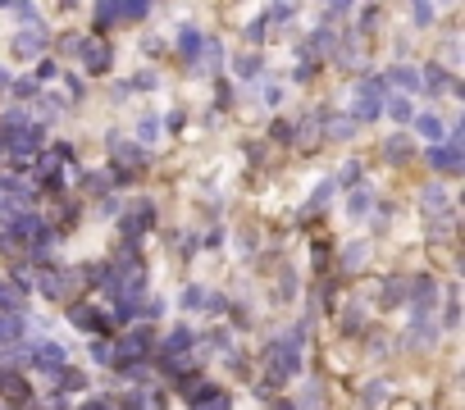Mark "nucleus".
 <instances>
[{"label":"nucleus","mask_w":465,"mask_h":410,"mask_svg":"<svg viewBox=\"0 0 465 410\" xmlns=\"http://www.w3.org/2000/svg\"><path fill=\"white\" fill-rule=\"evenodd\" d=\"M379 114H383V87L369 78V82L356 91V100H351V119H356V123H369V119H379Z\"/></svg>","instance_id":"1"},{"label":"nucleus","mask_w":465,"mask_h":410,"mask_svg":"<svg viewBox=\"0 0 465 410\" xmlns=\"http://www.w3.org/2000/svg\"><path fill=\"white\" fill-rule=\"evenodd\" d=\"M28 365L46 369V374H60V369H69V351L60 342H37V346H28Z\"/></svg>","instance_id":"2"},{"label":"nucleus","mask_w":465,"mask_h":410,"mask_svg":"<svg viewBox=\"0 0 465 410\" xmlns=\"http://www.w3.org/2000/svg\"><path fill=\"white\" fill-rule=\"evenodd\" d=\"M0 146H5V151H14V155L37 151V146H42V123H19V128L0 132Z\"/></svg>","instance_id":"3"},{"label":"nucleus","mask_w":465,"mask_h":410,"mask_svg":"<svg viewBox=\"0 0 465 410\" xmlns=\"http://www.w3.org/2000/svg\"><path fill=\"white\" fill-rule=\"evenodd\" d=\"M151 14V5H114V0H105V5H96V28H119L123 19H146Z\"/></svg>","instance_id":"4"},{"label":"nucleus","mask_w":465,"mask_h":410,"mask_svg":"<svg viewBox=\"0 0 465 410\" xmlns=\"http://www.w3.org/2000/svg\"><path fill=\"white\" fill-rule=\"evenodd\" d=\"M119 356H114V365H137L146 351H151V328H137V333H128L119 346H114Z\"/></svg>","instance_id":"5"},{"label":"nucleus","mask_w":465,"mask_h":410,"mask_svg":"<svg viewBox=\"0 0 465 410\" xmlns=\"http://www.w3.org/2000/svg\"><path fill=\"white\" fill-rule=\"evenodd\" d=\"M109 151H114V164H119V178H128L132 169H141V164H146V151H141L137 141H109Z\"/></svg>","instance_id":"6"},{"label":"nucleus","mask_w":465,"mask_h":410,"mask_svg":"<svg viewBox=\"0 0 465 410\" xmlns=\"http://www.w3.org/2000/svg\"><path fill=\"white\" fill-rule=\"evenodd\" d=\"M73 51L82 55V64L91 69V73H105L109 69V46L105 42H91V37H87V42H73Z\"/></svg>","instance_id":"7"},{"label":"nucleus","mask_w":465,"mask_h":410,"mask_svg":"<svg viewBox=\"0 0 465 410\" xmlns=\"http://www.w3.org/2000/svg\"><path fill=\"white\" fill-rule=\"evenodd\" d=\"M292 342H297V337H288V342H279V346H274V356H270L274 374H283V378L301 369V356H297V346H292Z\"/></svg>","instance_id":"8"},{"label":"nucleus","mask_w":465,"mask_h":410,"mask_svg":"<svg viewBox=\"0 0 465 410\" xmlns=\"http://www.w3.org/2000/svg\"><path fill=\"white\" fill-rule=\"evenodd\" d=\"M23 305H28V292H23L19 283L0 278V314H19Z\"/></svg>","instance_id":"9"},{"label":"nucleus","mask_w":465,"mask_h":410,"mask_svg":"<svg viewBox=\"0 0 465 410\" xmlns=\"http://www.w3.org/2000/svg\"><path fill=\"white\" fill-rule=\"evenodd\" d=\"M187 346H192V333H187V328H173V333L160 342V351H164V365H173V360H183V356H187Z\"/></svg>","instance_id":"10"},{"label":"nucleus","mask_w":465,"mask_h":410,"mask_svg":"<svg viewBox=\"0 0 465 410\" xmlns=\"http://www.w3.org/2000/svg\"><path fill=\"white\" fill-rule=\"evenodd\" d=\"M69 319H73L82 333H100V328H105V314H100L96 305H73V310H69Z\"/></svg>","instance_id":"11"},{"label":"nucleus","mask_w":465,"mask_h":410,"mask_svg":"<svg viewBox=\"0 0 465 410\" xmlns=\"http://www.w3.org/2000/svg\"><path fill=\"white\" fill-rule=\"evenodd\" d=\"M429 164L433 169H443V173H461V151H456V146H433Z\"/></svg>","instance_id":"12"},{"label":"nucleus","mask_w":465,"mask_h":410,"mask_svg":"<svg viewBox=\"0 0 465 410\" xmlns=\"http://www.w3.org/2000/svg\"><path fill=\"white\" fill-rule=\"evenodd\" d=\"M151 219H155L151 201H137V205H132V215L123 219V233H128V238H132V233H141V228H151Z\"/></svg>","instance_id":"13"},{"label":"nucleus","mask_w":465,"mask_h":410,"mask_svg":"<svg viewBox=\"0 0 465 410\" xmlns=\"http://www.w3.org/2000/svg\"><path fill=\"white\" fill-rule=\"evenodd\" d=\"M201 46H206V33H201V28H183V33H178V55H183V60H196Z\"/></svg>","instance_id":"14"},{"label":"nucleus","mask_w":465,"mask_h":410,"mask_svg":"<svg viewBox=\"0 0 465 410\" xmlns=\"http://www.w3.org/2000/svg\"><path fill=\"white\" fill-rule=\"evenodd\" d=\"M42 292H46V296H51V301H64L69 292H73V274H46Z\"/></svg>","instance_id":"15"},{"label":"nucleus","mask_w":465,"mask_h":410,"mask_svg":"<svg viewBox=\"0 0 465 410\" xmlns=\"http://www.w3.org/2000/svg\"><path fill=\"white\" fill-rule=\"evenodd\" d=\"M433 333H438V328H433L429 310H415V324H411V337H406V342H411V346H424V342H433Z\"/></svg>","instance_id":"16"},{"label":"nucleus","mask_w":465,"mask_h":410,"mask_svg":"<svg viewBox=\"0 0 465 410\" xmlns=\"http://www.w3.org/2000/svg\"><path fill=\"white\" fill-rule=\"evenodd\" d=\"M415 132H420V137H429L433 141V146H438V141H443L447 137V132H443V119H438V114H415Z\"/></svg>","instance_id":"17"},{"label":"nucleus","mask_w":465,"mask_h":410,"mask_svg":"<svg viewBox=\"0 0 465 410\" xmlns=\"http://www.w3.org/2000/svg\"><path fill=\"white\" fill-rule=\"evenodd\" d=\"M433 296H438V283H433V278H415V283H411V301L420 305V310L433 301Z\"/></svg>","instance_id":"18"},{"label":"nucleus","mask_w":465,"mask_h":410,"mask_svg":"<svg viewBox=\"0 0 465 410\" xmlns=\"http://www.w3.org/2000/svg\"><path fill=\"white\" fill-rule=\"evenodd\" d=\"M424 215H447V192L443 187H429V192H424Z\"/></svg>","instance_id":"19"},{"label":"nucleus","mask_w":465,"mask_h":410,"mask_svg":"<svg viewBox=\"0 0 465 410\" xmlns=\"http://www.w3.org/2000/svg\"><path fill=\"white\" fill-rule=\"evenodd\" d=\"M383 109H388V114H392L397 123H411V119H415V109H411V100H406V96H392Z\"/></svg>","instance_id":"20"},{"label":"nucleus","mask_w":465,"mask_h":410,"mask_svg":"<svg viewBox=\"0 0 465 410\" xmlns=\"http://www.w3.org/2000/svg\"><path fill=\"white\" fill-rule=\"evenodd\" d=\"M233 73L238 78H256L260 73V55H238V60H233Z\"/></svg>","instance_id":"21"},{"label":"nucleus","mask_w":465,"mask_h":410,"mask_svg":"<svg viewBox=\"0 0 465 410\" xmlns=\"http://www.w3.org/2000/svg\"><path fill=\"white\" fill-rule=\"evenodd\" d=\"M42 46H46V37H42V33H23L19 42H14V51H19V55H37Z\"/></svg>","instance_id":"22"},{"label":"nucleus","mask_w":465,"mask_h":410,"mask_svg":"<svg viewBox=\"0 0 465 410\" xmlns=\"http://www.w3.org/2000/svg\"><path fill=\"white\" fill-rule=\"evenodd\" d=\"M196 60H206L210 69H219V60H224V46H219L215 37H206V46H201V55H196Z\"/></svg>","instance_id":"23"},{"label":"nucleus","mask_w":465,"mask_h":410,"mask_svg":"<svg viewBox=\"0 0 465 410\" xmlns=\"http://www.w3.org/2000/svg\"><path fill=\"white\" fill-rule=\"evenodd\" d=\"M420 82H424V87H433V91H438V87H447V82H452V78H447V69L429 64V69H424V73H420Z\"/></svg>","instance_id":"24"},{"label":"nucleus","mask_w":465,"mask_h":410,"mask_svg":"<svg viewBox=\"0 0 465 410\" xmlns=\"http://www.w3.org/2000/svg\"><path fill=\"white\" fill-rule=\"evenodd\" d=\"M55 378H60V388H64V392H78V388H87V378L78 374V369H60Z\"/></svg>","instance_id":"25"},{"label":"nucleus","mask_w":465,"mask_h":410,"mask_svg":"<svg viewBox=\"0 0 465 410\" xmlns=\"http://www.w3.org/2000/svg\"><path fill=\"white\" fill-rule=\"evenodd\" d=\"M91 360H96V365H114V346L96 337V342H91Z\"/></svg>","instance_id":"26"},{"label":"nucleus","mask_w":465,"mask_h":410,"mask_svg":"<svg viewBox=\"0 0 465 410\" xmlns=\"http://www.w3.org/2000/svg\"><path fill=\"white\" fill-rule=\"evenodd\" d=\"M388 82H397V87H420V73H415V69H392Z\"/></svg>","instance_id":"27"},{"label":"nucleus","mask_w":465,"mask_h":410,"mask_svg":"<svg viewBox=\"0 0 465 410\" xmlns=\"http://www.w3.org/2000/svg\"><path fill=\"white\" fill-rule=\"evenodd\" d=\"M406 155H411V141H406V137H392L388 141V160H406Z\"/></svg>","instance_id":"28"},{"label":"nucleus","mask_w":465,"mask_h":410,"mask_svg":"<svg viewBox=\"0 0 465 410\" xmlns=\"http://www.w3.org/2000/svg\"><path fill=\"white\" fill-rule=\"evenodd\" d=\"M346 210H351V219H356V215H369V196H365V192H351Z\"/></svg>","instance_id":"29"},{"label":"nucleus","mask_w":465,"mask_h":410,"mask_svg":"<svg viewBox=\"0 0 465 410\" xmlns=\"http://www.w3.org/2000/svg\"><path fill=\"white\" fill-rule=\"evenodd\" d=\"M0 383H5V392H10V397H28V388H23V378H19V374H5Z\"/></svg>","instance_id":"30"},{"label":"nucleus","mask_w":465,"mask_h":410,"mask_svg":"<svg viewBox=\"0 0 465 410\" xmlns=\"http://www.w3.org/2000/svg\"><path fill=\"white\" fill-rule=\"evenodd\" d=\"M183 305H187V310H196V305H206V292H201V287H187V292H183Z\"/></svg>","instance_id":"31"},{"label":"nucleus","mask_w":465,"mask_h":410,"mask_svg":"<svg viewBox=\"0 0 465 410\" xmlns=\"http://www.w3.org/2000/svg\"><path fill=\"white\" fill-rule=\"evenodd\" d=\"M247 42H265V19L247 23Z\"/></svg>","instance_id":"32"},{"label":"nucleus","mask_w":465,"mask_h":410,"mask_svg":"<svg viewBox=\"0 0 465 410\" xmlns=\"http://www.w3.org/2000/svg\"><path fill=\"white\" fill-rule=\"evenodd\" d=\"M360 260H365V247H346V256H342L346 269H351V265H360Z\"/></svg>","instance_id":"33"},{"label":"nucleus","mask_w":465,"mask_h":410,"mask_svg":"<svg viewBox=\"0 0 465 410\" xmlns=\"http://www.w3.org/2000/svg\"><path fill=\"white\" fill-rule=\"evenodd\" d=\"M292 14H297L292 5H274V10H270V19H274V23H288V19H292Z\"/></svg>","instance_id":"34"},{"label":"nucleus","mask_w":465,"mask_h":410,"mask_svg":"<svg viewBox=\"0 0 465 410\" xmlns=\"http://www.w3.org/2000/svg\"><path fill=\"white\" fill-rule=\"evenodd\" d=\"M328 132H333V137H351V119H333Z\"/></svg>","instance_id":"35"},{"label":"nucleus","mask_w":465,"mask_h":410,"mask_svg":"<svg viewBox=\"0 0 465 410\" xmlns=\"http://www.w3.org/2000/svg\"><path fill=\"white\" fill-rule=\"evenodd\" d=\"M411 14L415 23H433V5H411Z\"/></svg>","instance_id":"36"},{"label":"nucleus","mask_w":465,"mask_h":410,"mask_svg":"<svg viewBox=\"0 0 465 410\" xmlns=\"http://www.w3.org/2000/svg\"><path fill=\"white\" fill-rule=\"evenodd\" d=\"M342 183H346V187L360 183V164H342Z\"/></svg>","instance_id":"37"},{"label":"nucleus","mask_w":465,"mask_h":410,"mask_svg":"<svg viewBox=\"0 0 465 410\" xmlns=\"http://www.w3.org/2000/svg\"><path fill=\"white\" fill-rule=\"evenodd\" d=\"M274 141H292V123H274Z\"/></svg>","instance_id":"38"},{"label":"nucleus","mask_w":465,"mask_h":410,"mask_svg":"<svg viewBox=\"0 0 465 410\" xmlns=\"http://www.w3.org/2000/svg\"><path fill=\"white\" fill-rule=\"evenodd\" d=\"M132 87H141V91H151V87H155V73H137V78H132Z\"/></svg>","instance_id":"39"},{"label":"nucleus","mask_w":465,"mask_h":410,"mask_svg":"<svg viewBox=\"0 0 465 410\" xmlns=\"http://www.w3.org/2000/svg\"><path fill=\"white\" fill-rule=\"evenodd\" d=\"M155 128H160V123H155V119H141V137H146V141H151V137H160V132H155Z\"/></svg>","instance_id":"40"},{"label":"nucleus","mask_w":465,"mask_h":410,"mask_svg":"<svg viewBox=\"0 0 465 410\" xmlns=\"http://www.w3.org/2000/svg\"><path fill=\"white\" fill-rule=\"evenodd\" d=\"M123 410H146V397H137V392H132V397L123 401Z\"/></svg>","instance_id":"41"},{"label":"nucleus","mask_w":465,"mask_h":410,"mask_svg":"<svg viewBox=\"0 0 465 410\" xmlns=\"http://www.w3.org/2000/svg\"><path fill=\"white\" fill-rule=\"evenodd\" d=\"M82 410H109L105 401H82Z\"/></svg>","instance_id":"42"},{"label":"nucleus","mask_w":465,"mask_h":410,"mask_svg":"<svg viewBox=\"0 0 465 410\" xmlns=\"http://www.w3.org/2000/svg\"><path fill=\"white\" fill-rule=\"evenodd\" d=\"M0 82H10V73H5V69H0Z\"/></svg>","instance_id":"43"},{"label":"nucleus","mask_w":465,"mask_h":410,"mask_svg":"<svg viewBox=\"0 0 465 410\" xmlns=\"http://www.w3.org/2000/svg\"><path fill=\"white\" fill-rule=\"evenodd\" d=\"M0 187H5V178H0Z\"/></svg>","instance_id":"44"}]
</instances>
